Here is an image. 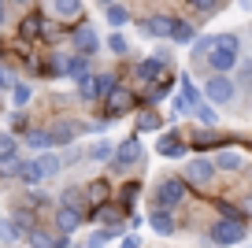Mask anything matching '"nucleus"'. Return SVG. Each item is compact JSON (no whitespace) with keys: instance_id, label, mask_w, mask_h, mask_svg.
Listing matches in <instances>:
<instances>
[{"instance_id":"nucleus-1","label":"nucleus","mask_w":252,"mask_h":248,"mask_svg":"<svg viewBox=\"0 0 252 248\" xmlns=\"http://www.w3.org/2000/svg\"><path fill=\"white\" fill-rule=\"evenodd\" d=\"M237 52H241V48H237V37L234 33H222V37H215L212 52H208V63H212L219 74H226V70L237 63Z\"/></svg>"},{"instance_id":"nucleus-2","label":"nucleus","mask_w":252,"mask_h":248,"mask_svg":"<svg viewBox=\"0 0 252 248\" xmlns=\"http://www.w3.org/2000/svg\"><path fill=\"white\" fill-rule=\"evenodd\" d=\"M141 155H145V148H141V141H137V137L123 141V145L111 152V171H130L134 163H141Z\"/></svg>"},{"instance_id":"nucleus-3","label":"nucleus","mask_w":252,"mask_h":248,"mask_svg":"<svg viewBox=\"0 0 252 248\" xmlns=\"http://www.w3.org/2000/svg\"><path fill=\"white\" fill-rule=\"evenodd\" d=\"M245 222L241 218H219V222L212 226V241L215 245H237V241H245Z\"/></svg>"},{"instance_id":"nucleus-4","label":"nucleus","mask_w":252,"mask_h":248,"mask_svg":"<svg viewBox=\"0 0 252 248\" xmlns=\"http://www.w3.org/2000/svg\"><path fill=\"white\" fill-rule=\"evenodd\" d=\"M204 93H208V100L212 104H230L234 100V82L230 78H222V74H215V78H208V86H204Z\"/></svg>"},{"instance_id":"nucleus-5","label":"nucleus","mask_w":252,"mask_h":248,"mask_svg":"<svg viewBox=\"0 0 252 248\" xmlns=\"http://www.w3.org/2000/svg\"><path fill=\"white\" fill-rule=\"evenodd\" d=\"M104 100H108V119H119V115H126V111L137 104V96L130 93V89H119V86H115Z\"/></svg>"},{"instance_id":"nucleus-6","label":"nucleus","mask_w":252,"mask_h":248,"mask_svg":"<svg viewBox=\"0 0 252 248\" xmlns=\"http://www.w3.org/2000/svg\"><path fill=\"white\" fill-rule=\"evenodd\" d=\"M182 196H186V186H182L178 178H163V182L156 186L159 208H174V204H182Z\"/></svg>"},{"instance_id":"nucleus-7","label":"nucleus","mask_w":252,"mask_h":248,"mask_svg":"<svg viewBox=\"0 0 252 248\" xmlns=\"http://www.w3.org/2000/svg\"><path fill=\"white\" fill-rule=\"evenodd\" d=\"M212 174H215V167H212V159H189L186 163V178L193 182V186H208V182H212Z\"/></svg>"},{"instance_id":"nucleus-8","label":"nucleus","mask_w":252,"mask_h":248,"mask_svg":"<svg viewBox=\"0 0 252 248\" xmlns=\"http://www.w3.org/2000/svg\"><path fill=\"white\" fill-rule=\"evenodd\" d=\"M149 222H152V230H156L159 237H171V233L178 230V222H174V215H171L167 208H156V211H152V218H149Z\"/></svg>"},{"instance_id":"nucleus-9","label":"nucleus","mask_w":252,"mask_h":248,"mask_svg":"<svg viewBox=\"0 0 252 248\" xmlns=\"http://www.w3.org/2000/svg\"><path fill=\"white\" fill-rule=\"evenodd\" d=\"M74 45H78L82 56H93L96 48H100V41H96V30H93V26H78V30H74Z\"/></svg>"},{"instance_id":"nucleus-10","label":"nucleus","mask_w":252,"mask_h":248,"mask_svg":"<svg viewBox=\"0 0 252 248\" xmlns=\"http://www.w3.org/2000/svg\"><path fill=\"white\" fill-rule=\"evenodd\" d=\"M241 163H245V155L237 152V148H222V152L212 159V167L215 171H241Z\"/></svg>"},{"instance_id":"nucleus-11","label":"nucleus","mask_w":252,"mask_h":248,"mask_svg":"<svg viewBox=\"0 0 252 248\" xmlns=\"http://www.w3.org/2000/svg\"><path fill=\"white\" fill-rule=\"evenodd\" d=\"M56 226H60V233H74V230L82 226V215L60 204V211H56Z\"/></svg>"},{"instance_id":"nucleus-12","label":"nucleus","mask_w":252,"mask_h":248,"mask_svg":"<svg viewBox=\"0 0 252 248\" xmlns=\"http://www.w3.org/2000/svg\"><path fill=\"white\" fill-rule=\"evenodd\" d=\"M45 33V19L41 15H26L23 23H19V37L23 41H33V37H41Z\"/></svg>"},{"instance_id":"nucleus-13","label":"nucleus","mask_w":252,"mask_h":248,"mask_svg":"<svg viewBox=\"0 0 252 248\" xmlns=\"http://www.w3.org/2000/svg\"><path fill=\"white\" fill-rule=\"evenodd\" d=\"M37 171H41V178H56V174L63 171V159L60 155H52V152H45V155H37Z\"/></svg>"},{"instance_id":"nucleus-14","label":"nucleus","mask_w":252,"mask_h":248,"mask_svg":"<svg viewBox=\"0 0 252 248\" xmlns=\"http://www.w3.org/2000/svg\"><path fill=\"white\" fill-rule=\"evenodd\" d=\"M167 37L178 41V45H189L197 33H193V26H189V23H182V19H171V30H167Z\"/></svg>"},{"instance_id":"nucleus-15","label":"nucleus","mask_w":252,"mask_h":248,"mask_svg":"<svg viewBox=\"0 0 252 248\" xmlns=\"http://www.w3.org/2000/svg\"><path fill=\"white\" fill-rule=\"evenodd\" d=\"M156 152L159 155H186V145H182L174 133H163V137L156 141Z\"/></svg>"},{"instance_id":"nucleus-16","label":"nucleus","mask_w":252,"mask_h":248,"mask_svg":"<svg viewBox=\"0 0 252 248\" xmlns=\"http://www.w3.org/2000/svg\"><path fill=\"white\" fill-rule=\"evenodd\" d=\"M15 178L23 182V186H37V182H45V178H41V171H37V163H33V159H23V163H19V174H15Z\"/></svg>"},{"instance_id":"nucleus-17","label":"nucleus","mask_w":252,"mask_h":248,"mask_svg":"<svg viewBox=\"0 0 252 248\" xmlns=\"http://www.w3.org/2000/svg\"><path fill=\"white\" fill-rule=\"evenodd\" d=\"M67 78H74L78 86H82V82H89V78H93V74H89V63H86V56H74V60L67 63Z\"/></svg>"},{"instance_id":"nucleus-18","label":"nucleus","mask_w":252,"mask_h":248,"mask_svg":"<svg viewBox=\"0 0 252 248\" xmlns=\"http://www.w3.org/2000/svg\"><path fill=\"white\" fill-rule=\"evenodd\" d=\"M48 133H52V145H67V141H74V133H78V126H74L71 119H67V123H56V126H52V130H48Z\"/></svg>"},{"instance_id":"nucleus-19","label":"nucleus","mask_w":252,"mask_h":248,"mask_svg":"<svg viewBox=\"0 0 252 248\" xmlns=\"http://www.w3.org/2000/svg\"><path fill=\"white\" fill-rule=\"evenodd\" d=\"M167 30H171V19L167 15H152L141 23V33H156V37H167Z\"/></svg>"},{"instance_id":"nucleus-20","label":"nucleus","mask_w":252,"mask_h":248,"mask_svg":"<svg viewBox=\"0 0 252 248\" xmlns=\"http://www.w3.org/2000/svg\"><path fill=\"white\" fill-rule=\"evenodd\" d=\"M115 86H119V78L111 74V70H108V74H93V93L96 96H108Z\"/></svg>"},{"instance_id":"nucleus-21","label":"nucleus","mask_w":252,"mask_h":248,"mask_svg":"<svg viewBox=\"0 0 252 248\" xmlns=\"http://www.w3.org/2000/svg\"><path fill=\"white\" fill-rule=\"evenodd\" d=\"M63 208H71V211H86V189H67L63 193Z\"/></svg>"},{"instance_id":"nucleus-22","label":"nucleus","mask_w":252,"mask_h":248,"mask_svg":"<svg viewBox=\"0 0 252 248\" xmlns=\"http://www.w3.org/2000/svg\"><path fill=\"white\" fill-rule=\"evenodd\" d=\"M52 8H56V15L74 19V15H82V0H52Z\"/></svg>"},{"instance_id":"nucleus-23","label":"nucleus","mask_w":252,"mask_h":248,"mask_svg":"<svg viewBox=\"0 0 252 248\" xmlns=\"http://www.w3.org/2000/svg\"><path fill=\"white\" fill-rule=\"evenodd\" d=\"M33 96V89L26 86V82H11V100H15V108H26Z\"/></svg>"},{"instance_id":"nucleus-24","label":"nucleus","mask_w":252,"mask_h":248,"mask_svg":"<svg viewBox=\"0 0 252 248\" xmlns=\"http://www.w3.org/2000/svg\"><path fill=\"white\" fill-rule=\"evenodd\" d=\"M137 78H141V82H156L159 78V60H141L137 63Z\"/></svg>"},{"instance_id":"nucleus-25","label":"nucleus","mask_w":252,"mask_h":248,"mask_svg":"<svg viewBox=\"0 0 252 248\" xmlns=\"http://www.w3.org/2000/svg\"><path fill=\"white\" fill-rule=\"evenodd\" d=\"M26 145L30 148H52V133L48 130H30L26 133Z\"/></svg>"},{"instance_id":"nucleus-26","label":"nucleus","mask_w":252,"mask_h":248,"mask_svg":"<svg viewBox=\"0 0 252 248\" xmlns=\"http://www.w3.org/2000/svg\"><path fill=\"white\" fill-rule=\"evenodd\" d=\"M108 23L111 26H126L130 23V11H126L123 4H108Z\"/></svg>"},{"instance_id":"nucleus-27","label":"nucleus","mask_w":252,"mask_h":248,"mask_svg":"<svg viewBox=\"0 0 252 248\" xmlns=\"http://www.w3.org/2000/svg\"><path fill=\"white\" fill-rule=\"evenodd\" d=\"M96 218H100V222L111 230V226L123 222V208H100V211H96Z\"/></svg>"},{"instance_id":"nucleus-28","label":"nucleus","mask_w":252,"mask_h":248,"mask_svg":"<svg viewBox=\"0 0 252 248\" xmlns=\"http://www.w3.org/2000/svg\"><path fill=\"white\" fill-rule=\"evenodd\" d=\"M19 155H4V159H0V178H15L19 174Z\"/></svg>"},{"instance_id":"nucleus-29","label":"nucleus","mask_w":252,"mask_h":248,"mask_svg":"<svg viewBox=\"0 0 252 248\" xmlns=\"http://www.w3.org/2000/svg\"><path fill=\"white\" fill-rule=\"evenodd\" d=\"M4 155H19V141H15V133H0V159Z\"/></svg>"},{"instance_id":"nucleus-30","label":"nucleus","mask_w":252,"mask_h":248,"mask_svg":"<svg viewBox=\"0 0 252 248\" xmlns=\"http://www.w3.org/2000/svg\"><path fill=\"white\" fill-rule=\"evenodd\" d=\"M115 233H119L115 226H111V230H108V226H104V230H96L93 237H89V248H104V245H108L111 237H115Z\"/></svg>"},{"instance_id":"nucleus-31","label":"nucleus","mask_w":252,"mask_h":248,"mask_svg":"<svg viewBox=\"0 0 252 248\" xmlns=\"http://www.w3.org/2000/svg\"><path fill=\"white\" fill-rule=\"evenodd\" d=\"M111 152H115V148H111L108 141H96V145L89 148V159H96V163H100V159H111Z\"/></svg>"},{"instance_id":"nucleus-32","label":"nucleus","mask_w":252,"mask_h":248,"mask_svg":"<svg viewBox=\"0 0 252 248\" xmlns=\"http://www.w3.org/2000/svg\"><path fill=\"white\" fill-rule=\"evenodd\" d=\"M137 130H159V115H156V111H145V115H137Z\"/></svg>"},{"instance_id":"nucleus-33","label":"nucleus","mask_w":252,"mask_h":248,"mask_svg":"<svg viewBox=\"0 0 252 248\" xmlns=\"http://www.w3.org/2000/svg\"><path fill=\"white\" fill-rule=\"evenodd\" d=\"M111 189H108V182H93V186L86 189V200H104Z\"/></svg>"},{"instance_id":"nucleus-34","label":"nucleus","mask_w":252,"mask_h":248,"mask_svg":"<svg viewBox=\"0 0 252 248\" xmlns=\"http://www.w3.org/2000/svg\"><path fill=\"white\" fill-rule=\"evenodd\" d=\"M0 237H4V241H15V237H23V233H19V226L11 222V218H0Z\"/></svg>"},{"instance_id":"nucleus-35","label":"nucleus","mask_w":252,"mask_h":248,"mask_svg":"<svg viewBox=\"0 0 252 248\" xmlns=\"http://www.w3.org/2000/svg\"><path fill=\"white\" fill-rule=\"evenodd\" d=\"M193 111H197V115H200V123H208V126H215V123H219V115H215V111L208 108V104H193Z\"/></svg>"},{"instance_id":"nucleus-36","label":"nucleus","mask_w":252,"mask_h":248,"mask_svg":"<svg viewBox=\"0 0 252 248\" xmlns=\"http://www.w3.org/2000/svg\"><path fill=\"white\" fill-rule=\"evenodd\" d=\"M189 8H193V11H204V15H212V11L219 8V0H189Z\"/></svg>"},{"instance_id":"nucleus-37","label":"nucleus","mask_w":252,"mask_h":248,"mask_svg":"<svg viewBox=\"0 0 252 248\" xmlns=\"http://www.w3.org/2000/svg\"><path fill=\"white\" fill-rule=\"evenodd\" d=\"M215 45V37H197V45H193V56H208Z\"/></svg>"},{"instance_id":"nucleus-38","label":"nucleus","mask_w":252,"mask_h":248,"mask_svg":"<svg viewBox=\"0 0 252 248\" xmlns=\"http://www.w3.org/2000/svg\"><path fill=\"white\" fill-rule=\"evenodd\" d=\"M108 48H111L115 56H123V52H126L130 45H126V37H119V33H115V37H108Z\"/></svg>"},{"instance_id":"nucleus-39","label":"nucleus","mask_w":252,"mask_h":248,"mask_svg":"<svg viewBox=\"0 0 252 248\" xmlns=\"http://www.w3.org/2000/svg\"><path fill=\"white\" fill-rule=\"evenodd\" d=\"M137 193H141L137 186H126V189H123V208H130V204L137 200Z\"/></svg>"},{"instance_id":"nucleus-40","label":"nucleus","mask_w":252,"mask_h":248,"mask_svg":"<svg viewBox=\"0 0 252 248\" xmlns=\"http://www.w3.org/2000/svg\"><path fill=\"white\" fill-rule=\"evenodd\" d=\"M163 93H167V82H163V86H156V89H149V100H159Z\"/></svg>"},{"instance_id":"nucleus-41","label":"nucleus","mask_w":252,"mask_h":248,"mask_svg":"<svg viewBox=\"0 0 252 248\" xmlns=\"http://www.w3.org/2000/svg\"><path fill=\"white\" fill-rule=\"evenodd\" d=\"M119 248H141V237H126V241H123Z\"/></svg>"},{"instance_id":"nucleus-42","label":"nucleus","mask_w":252,"mask_h":248,"mask_svg":"<svg viewBox=\"0 0 252 248\" xmlns=\"http://www.w3.org/2000/svg\"><path fill=\"white\" fill-rule=\"evenodd\" d=\"M0 89H11V78H8V70L0 67Z\"/></svg>"},{"instance_id":"nucleus-43","label":"nucleus","mask_w":252,"mask_h":248,"mask_svg":"<svg viewBox=\"0 0 252 248\" xmlns=\"http://www.w3.org/2000/svg\"><path fill=\"white\" fill-rule=\"evenodd\" d=\"M0 26H4V4H0Z\"/></svg>"},{"instance_id":"nucleus-44","label":"nucleus","mask_w":252,"mask_h":248,"mask_svg":"<svg viewBox=\"0 0 252 248\" xmlns=\"http://www.w3.org/2000/svg\"><path fill=\"white\" fill-rule=\"evenodd\" d=\"M100 4H115V0H100Z\"/></svg>"},{"instance_id":"nucleus-45","label":"nucleus","mask_w":252,"mask_h":248,"mask_svg":"<svg viewBox=\"0 0 252 248\" xmlns=\"http://www.w3.org/2000/svg\"><path fill=\"white\" fill-rule=\"evenodd\" d=\"M15 4H26V0H15Z\"/></svg>"}]
</instances>
